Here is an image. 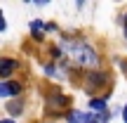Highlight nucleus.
Segmentation results:
<instances>
[{
    "mask_svg": "<svg viewBox=\"0 0 127 123\" xmlns=\"http://www.w3.org/2000/svg\"><path fill=\"white\" fill-rule=\"evenodd\" d=\"M64 50L68 52V57H71L75 64H80V66H96V52L92 50L90 45H85V43H73V40H66L64 43Z\"/></svg>",
    "mask_w": 127,
    "mask_h": 123,
    "instance_id": "obj_1",
    "label": "nucleus"
},
{
    "mask_svg": "<svg viewBox=\"0 0 127 123\" xmlns=\"http://www.w3.org/2000/svg\"><path fill=\"white\" fill-rule=\"evenodd\" d=\"M101 116L99 114H85V111H71L68 114V123H96Z\"/></svg>",
    "mask_w": 127,
    "mask_h": 123,
    "instance_id": "obj_2",
    "label": "nucleus"
},
{
    "mask_svg": "<svg viewBox=\"0 0 127 123\" xmlns=\"http://www.w3.org/2000/svg\"><path fill=\"white\" fill-rule=\"evenodd\" d=\"M19 92H21V85L19 83H12V81L0 83V95L2 97H12V95H19Z\"/></svg>",
    "mask_w": 127,
    "mask_h": 123,
    "instance_id": "obj_3",
    "label": "nucleus"
},
{
    "mask_svg": "<svg viewBox=\"0 0 127 123\" xmlns=\"http://www.w3.org/2000/svg\"><path fill=\"white\" fill-rule=\"evenodd\" d=\"M17 66V62H12V59H7V57H5L2 62H0V76L2 78H7L9 73H12V69Z\"/></svg>",
    "mask_w": 127,
    "mask_h": 123,
    "instance_id": "obj_4",
    "label": "nucleus"
},
{
    "mask_svg": "<svg viewBox=\"0 0 127 123\" xmlns=\"http://www.w3.org/2000/svg\"><path fill=\"white\" fill-rule=\"evenodd\" d=\"M90 109L104 114V111H106V100H90Z\"/></svg>",
    "mask_w": 127,
    "mask_h": 123,
    "instance_id": "obj_5",
    "label": "nucleus"
},
{
    "mask_svg": "<svg viewBox=\"0 0 127 123\" xmlns=\"http://www.w3.org/2000/svg\"><path fill=\"white\" fill-rule=\"evenodd\" d=\"M31 31H33V36H38V38H40V31H42V21H33V24H31Z\"/></svg>",
    "mask_w": 127,
    "mask_h": 123,
    "instance_id": "obj_6",
    "label": "nucleus"
},
{
    "mask_svg": "<svg viewBox=\"0 0 127 123\" xmlns=\"http://www.w3.org/2000/svg\"><path fill=\"white\" fill-rule=\"evenodd\" d=\"M21 109V104H19V102H12V104H9V111H19Z\"/></svg>",
    "mask_w": 127,
    "mask_h": 123,
    "instance_id": "obj_7",
    "label": "nucleus"
},
{
    "mask_svg": "<svg viewBox=\"0 0 127 123\" xmlns=\"http://www.w3.org/2000/svg\"><path fill=\"white\" fill-rule=\"evenodd\" d=\"M123 119H125V123H127V104H125V109H123Z\"/></svg>",
    "mask_w": 127,
    "mask_h": 123,
    "instance_id": "obj_8",
    "label": "nucleus"
},
{
    "mask_svg": "<svg viewBox=\"0 0 127 123\" xmlns=\"http://www.w3.org/2000/svg\"><path fill=\"white\" fill-rule=\"evenodd\" d=\"M125 31H127V14H125Z\"/></svg>",
    "mask_w": 127,
    "mask_h": 123,
    "instance_id": "obj_9",
    "label": "nucleus"
},
{
    "mask_svg": "<svg viewBox=\"0 0 127 123\" xmlns=\"http://www.w3.org/2000/svg\"><path fill=\"white\" fill-rule=\"evenodd\" d=\"M2 123H14V121H9V119H5V121H2Z\"/></svg>",
    "mask_w": 127,
    "mask_h": 123,
    "instance_id": "obj_10",
    "label": "nucleus"
}]
</instances>
